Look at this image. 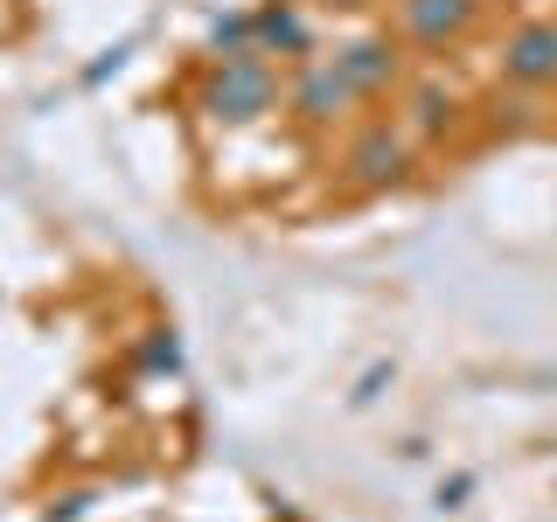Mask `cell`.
I'll return each instance as SVG.
<instances>
[{
    "mask_svg": "<svg viewBox=\"0 0 557 522\" xmlns=\"http://www.w3.org/2000/svg\"><path fill=\"white\" fill-rule=\"evenodd\" d=\"M258 49V22H251V8H231V14H216L202 35V57L209 63H223V57H251Z\"/></svg>",
    "mask_w": 557,
    "mask_h": 522,
    "instance_id": "8",
    "label": "cell"
},
{
    "mask_svg": "<svg viewBox=\"0 0 557 522\" xmlns=\"http://www.w3.org/2000/svg\"><path fill=\"white\" fill-rule=\"evenodd\" d=\"M502 77L522 84V91H544L557 84V22H522L502 42Z\"/></svg>",
    "mask_w": 557,
    "mask_h": 522,
    "instance_id": "6",
    "label": "cell"
},
{
    "mask_svg": "<svg viewBox=\"0 0 557 522\" xmlns=\"http://www.w3.org/2000/svg\"><path fill=\"white\" fill-rule=\"evenodd\" d=\"M278 98H286V84H278V63L272 57H223L209 63V77L196 84V112L209 119V126L223 133H244V126H265V119L278 112Z\"/></svg>",
    "mask_w": 557,
    "mask_h": 522,
    "instance_id": "1",
    "label": "cell"
},
{
    "mask_svg": "<svg viewBox=\"0 0 557 522\" xmlns=\"http://www.w3.org/2000/svg\"><path fill=\"white\" fill-rule=\"evenodd\" d=\"M321 8H342V14H356V8H376V0H321Z\"/></svg>",
    "mask_w": 557,
    "mask_h": 522,
    "instance_id": "15",
    "label": "cell"
},
{
    "mask_svg": "<svg viewBox=\"0 0 557 522\" xmlns=\"http://www.w3.org/2000/svg\"><path fill=\"white\" fill-rule=\"evenodd\" d=\"M139 370H182V341H174L168 327H153V341L139 348Z\"/></svg>",
    "mask_w": 557,
    "mask_h": 522,
    "instance_id": "10",
    "label": "cell"
},
{
    "mask_svg": "<svg viewBox=\"0 0 557 522\" xmlns=\"http://www.w3.org/2000/svg\"><path fill=\"white\" fill-rule=\"evenodd\" d=\"M251 22H258V57L293 63V70L313 57V28H307V14L293 8V0H265V8H251Z\"/></svg>",
    "mask_w": 557,
    "mask_h": 522,
    "instance_id": "7",
    "label": "cell"
},
{
    "mask_svg": "<svg viewBox=\"0 0 557 522\" xmlns=\"http://www.w3.org/2000/svg\"><path fill=\"white\" fill-rule=\"evenodd\" d=\"M348 188H397L411 174V126H391V119H370L342 153Z\"/></svg>",
    "mask_w": 557,
    "mask_h": 522,
    "instance_id": "2",
    "label": "cell"
},
{
    "mask_svg": "<svg viewBox=\"0 0 557 522\" xmlns=\"http://www.w3.org/2000/svg\"><path fill=\"white\" fill-rule=\"evenodd\" d=\"M432 501H440V509H467V501H474V474H446Z\"/></svg>",
    "mask_w": 557,
    "mask_h": 522,
    "instance_id": "14",
    "label": "cell"
},
{
    "mask_svg": "<svg viewBox=\"0 0 557 522\" xmlns=\"http://www.w3.org/2000/svg\"><path fill=\"white\" fill-rule=\"evenodd\" d=\"M391 376H397L391 362H370V370H362V383L348 390V405H376V397H383V383H391Z\"/></svg>",
    "mask_w": 557,
    "mask_h": 522,
    "instance_id": "12",
    "label": "cell"
},
{
    "mask_svg": "<svg viewBox=\"0 0 557 522\" xmlns=\"http://www.w3.org/2000/svg\"><path fill=\"white\" fill-rule=\"evenodd\" d=\"M481 0H397V35L418 49H446L474 28Z\"/></svg>",
    "mask_w": 557,
    "mask_h": 522,
    "instance_id": "5",
    "label": "cell"
},
{
    "mask_svg": "<svg viewBox=\"0 0 557 522\" xmlns=\"http://www.w3.org/2000/svg\"><path fill=\"white\" fill-rule=\"evenodd\" d=\"M126 57H133V42H112V49H104V57H98L91 70H84V84H91V91H98L104 77H119V70H126Z\"/></svg>",
    "mask_w": 557,
    "mask_h": 522,
    "instance_id": "13",
    "label": "cell"
},
{
    "mask_svg": "<svg viewBox=\"0 0 557 522\" xmlns=\"http://www.w3.org/2000/svg\"><path fill=\"white\" fill-rule=\"evenodd\" d=\"M84 515H91V487H70V495L49 501V515H42V522H84Z\"/></svg>",
    "mask_w": 557,
    "mask_h": 522,
    "instance_id": "11",
    "label": "cell"
},
{
    "mask_svg": "<svg viewBox=\"0 0 557 522\" xmlns=\"http://www.w3.org/2000/svg\"><path fill=\"white\" fill-rule=\"evenodd\" d=\"M335 70L356 84V98H383L391 84H405V35H356L335 49Z\"/></svg>",
    "mask_w": 557,
    "mask_h": 522,
    "instance_id": "4",
    "label": "cell"
},
{
    "mask_svg": "<svg viewBox=\"0 0 557 522\" xmlns=\"http://www.w3.org/2000/svg\"><path fill=\"white\" fill-rule=\"evenodd\" d=\"M356 104L362 98H356V84L335 70V57H307L300 70H293V84H286V112L300 119V126H313V133H321V126H342Z\"/></svg>",
    "mask_w": 557,
    "mask_h": 522,
    "instance_id": "3",
    "label": "cell"
},
{
    "mask_svg": "<svg viewBox=\"0 0 557 522\" xmlns=\"http://www.w3.org/2000/svg\"><path fill=\"white\" fill-rule=\"evenodd\" d=\"M453 112H460V104H453L446 84H418V91H411V119H405V126H411L418 139H440V133L453 126Z\"/></svg>",
    "mask_w": 557,
    "mask_h": 522,
    "instance_id": "9",
    "label": "cell"
}]
</instances>
